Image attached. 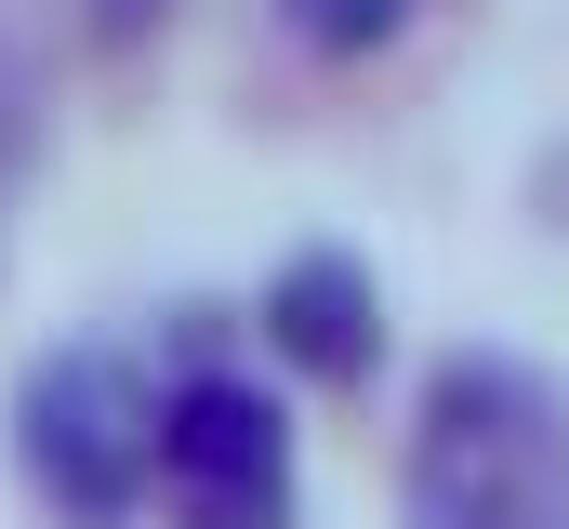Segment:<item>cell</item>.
<instances>
[{"mask_svg": "<svg viewBox=\"0 0 569 529\" xmlns=\"http://www.w3.org/2000/svg\"><path fill=\"white\" fill-rule=\"evenodd\" d=\"M13 463L67 529H120L159 490V385L120 345H53L13 385Z\"/></svg>", "mask_w": 569, "mask_h": 529, "instance_id": "obj_2", "label": "cell"}, {"mask_svg": "<svg viewBox=\"0 0 569 529\" xmlns=\"http://www.w3.org/2000/svg\"><path fill=\"white\" fill-rule=\"evenodd\" d=\"M159 490L172 529H291V410L279 385L199 358L159 385Z\"/></svg>", "mask_w": 569, "mask_h": 529, "instance_id": "obj_3", "label": "cell"}, {"mask_svg": "<svg viewBox=\"0 0 569 529\" xmlns=\"http://www.w3.org/2000/svg\"><path fill=\"white\" fill-rule=\"evenodd\" d=\"M120 13H133V0H120Z\"/></svg>", "mask_w": 569, "mask_h": 529, "instance_id": "obj_6", "label": "cell"}, {"mask_svg": "<svg viewBox=\"0 0 569 529\" xmlns=\"http://www.w3.org/2000/svg\"><path fill=\"white\" fill-rule=\"evenodd\" d=\"M398 529H569V397L503 345H450L411 397Z\"/></svg>", "mask_w": 569, "mask_h": 529, "instance_id": "obj_1", "label": "cell"}, {"mask_svg": "<svg viewBox=\"0 0 569 529\" xmlns=\"http://www.w3.org/2000/svg\"><path fill=\"white\" fill-rule=\"evenodd\" d=\"M279 27L305 53H385V40L411 27V0H279Z\"/></svg>", "mask_w": 569, "mask_h": 529, "instance_id": "obj_5", "label": "cell"}, {"mask_svg": "<svg viewBox=\"0 0 569 529\" xmlns=\"http://www.w3.org/2000/svg\"><path fill=\"white\" fill-rule=\"evenodd\" d=\"M266 358L279 371H305V385H371L385 371V291H371V264L358 252H291L279 278H266Z\"/></svg>", "mask_w": 569, "mask_h": 529, "instance_id": "obj_4", "label": "cell"}]
</instances>
